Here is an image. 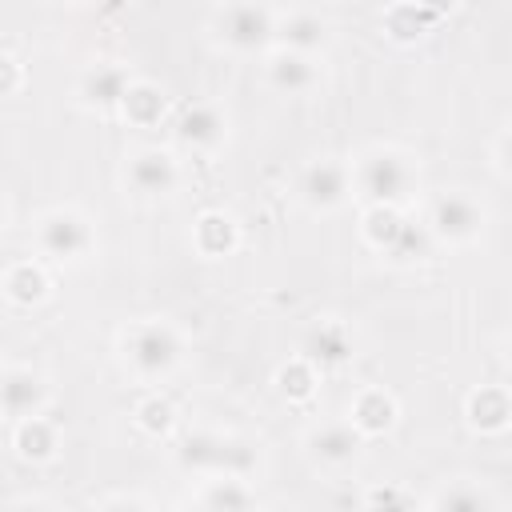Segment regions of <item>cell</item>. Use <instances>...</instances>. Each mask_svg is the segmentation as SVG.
I'll use <instances>...</instances> for the list:
<instances>
[{"label":"cell","mask_w":512,"mask_h":512,"mask_svg":"<svg viewBox=\"0 0 512 512\" xmlns=\"http://www.w3.org/2000/svg\"><path fill=\"white\" fill-rule=\"evenodd\" d=\"M356 180H360V192L372 204H392L396 208L412 188V168L396 152H368L360 160V176Z\"/></svg>","instance_id":"obj_1"},{"label":"cell","mask_w":512,"mask_h":512,"mask_svg":"<svg viewBox=\"0 0 512 512\" xmlns=\"http://www.w3.org/2000/svg\"><path fill=\"white\" fill-rule=\"evenodd\" d=\"M124 356H128V364L136 372L160 376V372H168L176 364L180 340H176V332L168 324H140V328H132L124 336Z\"/></svg>","instance_id":"obj_2"},{"label":"cell","mask_w":512,"mask_h":512,"mask_svg":"<svg viewBox=\"0 0 512 512\" xmlns=\"http://www.w3.org/2000/svg\"><path fill=\"white\" fill-rule=\"evenodd\" d=\"M184 464H192V468H208V472H244L248 464H252V448L248 444H240V440H224V436H208V432H200V436H188L184 440Z\"/></svg>","instance_id":"obj_3"},{"label":"cell","mask_w":512,"mask_h":512,"mask_svg":"<svg viewBox=\"0 0 512 512\" xmlns=\"http://www.w3.org/2000/svg\"><path fill=\"white\" fill-rule=\"evenodd\" d=\"M480 224H484V212H480L468 196H460V192L440 196V200L432 204V216H428V228H432L440 240H472V236L480 232Z\"/></svg>","instance_id":"obj_4"},{"label":"cell","mask_w":512,"mask_h":512,"mask_svg":"<svg viewBox=\"0 0 512 512\" xmlns=\"http://www.w3.org/2000/svg\"><path fill=\"white\" fill-rule=\"evenodd\" d=\"M88 244H92V232L76 212H52V216L40 220V248L48 256L76 260V256L88 252Z\"/></svg>","instance_id":"obj_5"},{"label":"cell","mask_w":512,"mask_h":512,"mask_svg":"<svg viewBox=\"0 0 512 512\" xmlns=\"http://www.w3.org/2000/svg\"><path fill=\"white\" fill-rule=\"evenodd\" d=\"M220 36L236 52H252L272 36V20H268V12L260 4H232L220 16Z\"/></svg>","instance_id":"obj_6"},{"label":"cell","mask_w":512,"mask_h":512,"mask_svg":"<svg viewBox=\"0 0 512 512\" xmlns=\"http://www.w3.org/2000/svg\"><path fill=\"white\" fill-rule=\"evenodd\" d=\"M368 236H372L376 248H388L392 256L424 252V236H420L408 220H400L392 204H376V208L368 212Z\"/></svg>","instance_id":"obj_7"},{"label":"cell","mask_w":512,"mask_h":512,"mask_svg":"<svg viewBox=\"0 0 512 512\" xmlns=\"http://www.w3.org/2000/svg\"><path fill=\"white\" fill-rule=\"evenodd\" d=\"M348 192V172L336 160H316L300 176V200L308 208H336Z\"/></svg>","instance_id":"obj_8"},{"label":"cell","mask_w":512,"mask_h":512,"mask_svg":"<svg viewBox=\"0 0 512 512\" xmlns=\"http://www.w3.org/2000/svg\"><path fill=\"white\" fill-rule=\"evenodd\" d=\"M128 184L140 192V196H164L172 192L176 184V160L168 152H156V148H144L132 156L128 164Z\"/></svg>","instance_id":"obj_9"},{"label":"cell","mask_w":512,"mask_h":512,"mask_svg":"<svg viewBox=\"0 0 512 512\" xmlns=\"http://www.w3.org/2000/svg\"><path fill=\"white\" fill-rule=\"evenodd\" d=\"M176 136L188 144V148H216L224 140V120L212 104H192L184 108V116L176 120Z\"/></svg>","instance_id":"obj_10"},{"label":"cell","mask_w":512,"mask_h":512,"mask_svg":"<svg viewBox=\"0 0 512 512\" xmlns=\"http://www.w3.org/2000/svg\"><path fill=\"white\" fill-rule=\"evenodd\" d=\"M44 400V384L40 376L24 372V368H12L0 376V408L12 412V416H32Z\"/></svg>","instance_id":"obj_11"},{"label":"cell","mask_w":512,"mask_h":512,"mask_svg":"<svg viewBox=\"0 0 512 512\" xmlns=\"http://www.w3.org/2000/svg\"><path fill=\"white\" fill-rule=\"evenodd\" d=\"M268 80H272L280 92H308L312 80H316V68H312V60H308L304 52H292V48H288V52L272 56Z\"/></svg>","instance_id":"obj_12"},{"label":"cell","mask_w":512,"mask_h":512,"mask_svg":"<svg viewBox=\"0 0 512 512\" xmlns=\"http://www.w3.org/2000/svg\"><path fill=\"white\" fill-rule=\"evenodd\" d=\"M360 448V436L352 424H324L320 432H312V452L324 464H348Z\"/></svg>","instance_id":"obj_13"},{"label":"cell","mask_w":512,"mask_h":512,"mask_svg":"<svg viewBox=\"0 0 512 512\" xmlns=\"http://www.w3.org/2000/svg\"><path fill=\"white\" fill-rule=\"evenodd\" d=\"M128 84H132V80L124 76V68H116V64H96V68L88 72V80H84V100H88V104H100V108H112V104L124 100Z\"/></svg>","instance_id":"obj_14"},{"label":"cell","mask_w":512,"mask_h":512,"mask_svg":"<svg viewBox=\"0 0 512 512\" xmlns=\"http://www.w3.org/2000/svg\"><path fill=\"white\" fill-rule=\"evenodd\" d=\"M16 448L24 460H48L52 448H56V428L44 420V416H24L20 420V432H16Z\"/></svg>","instance_id":"obj_15"},{"label":"cell","mask_w":512,"mask_h":512,"mask_svg":"<svg viewBox=\"0 0 512 512\" xmlns=\"http://www.w3.org/2000/svg\"><path fill=\"white\" fill-rule=\"evenodd\" d=\"M468 416H472L476 428L500 432V428L508 424V396H504L500 388H480V392L472 396V404H468Z\"/></svg>","instance_id":"obj_16"},{"label":"cell","mask_w":512,"mask_h":512,"mask_svg":"<svg viewBox=\"0 0 512 512\" xmlns=\"http://www.w3.org/2000/svg\"><path fill=\"white\" fill-rule=\"evenodd\" d=\"M392 416H396V404L384 392H364L356 400V408H352V424L360 432H384L392 424Z\"/></svg>","instance_id":"obj_17"},{"label":"cell","mask_w":512,"mask_h":512,"mask_svg":"<svg viewBox=\"0 0 512 512\" xmlns=\"http://www.w3.org/2000/svg\"><path fill=\"white\" fill-rule=\"evenodd\" d=\"M348 352H352V344H348L344 328H336V324H320L308 340V356L320 364H340V360H348Z\"/></svg>","instance_id":"obj_18"},{"label":"cell","mask_w":512,"mask_h":512,"mask_svg":"<svg viewBox=\"0 0 512 512\" xmlns=\"http://www.w3.org/2000/svg\"><path fill=\"white\" fill-rule=\"evenodd\" d=\"M280 36H284V44L292 48V52H312V48H320L324 44V24L316 20V16H292V20H284L280 24Z\"/></svg>","instance_id":"obj_19"},{"label":"cell","mask_w":512,"mask_h":512,"mask_svg":"<svg viewBox=\"0 0 512 512\" xmlns=\"http://www.w3.org/2000/svg\"><path fill=\"white\" fill-rule=\"evenodd\" d=\"M196 244H200L204 252H212V256L228 252V248L236 244V228H232V220L220 216V212H208V216L196 224Z\"/></svg>","instance_id":"obj_20"},{"label":"cell","mask_w":512,"mask_h":512,"mask_svg":"<svg viewBox=\"0 0 512 512\" xmlns=\"http://www.w3.org/2000/svg\"><path fill=\"white\" fill-rule=\"evenodd\" d=\"M44 272L40 268H32V264H16L12 272H8V280H4V292L16 300V304H36V300H44Z\"/></svg>","instance_id":"obj_21"},{"label":"cell","mask_w":512,"mask_h":512,"mask_svg":"<svg viewBox=\"0 0 512 512\" xmlns=\"http://www.w3.org/2000/svg\"><path fill=\"white\" fill-rule=\"evenodd\" d=\"M120 108H124L136 124H152V120L160 116L164 100H160V92H156V88H148V84H128V92H124Z\"/></svg>","instance_id":"obj_22"},{"label":"cell","mask_w":512,"mask_h":512,"mask_svg":"<svg viewBox=\"0 0 512 512\" xmlns=\"http://www.w3.org/2000/svg\"><path fill=\"white\" fill-rule=\"evenodd\" d=\"M140 424H144L148 432H164V428L172 424V404H168V400H148V404H140Z\"/></svg>","instance_id":"obj_23"},{"label":"cell","mask_w":512,"mask_h":512,"mask_svg":"<svg viewBox=\"0 0 512 512\" xmlns=\"http://www.w3.org/2000/svg\"><path fill=\"white\" fill-rule=\"evenodd\" d=\"M204 504H212V508H240V504H248V492H240L236 480H220V484L204 496Z\"/></svg>","instance_id":"obj_24"},{"label":"cell","mask_w":512,"mask_h":512,"mask_svg":"<svg viewBox=\"0 0 512 512\" xmlns=\"http://www.w3.org/2000/svg\"><path fill=\"white\" fill-rule=\"evenodd\" d=\"M280 380H284V392H292V396H308V392H312V368H308V364L284 368Z\"/></svg>","instance_id":"obj_25"},{"label":"cell","mask_w":512,"mask_h":512,"mask_svg":"<svg viewBox=\"0 0 512 512\" xmlns=\"http://www.w3.org/2000/svg\"><path fill=\"white\" fill-rule=\"evenodd\" d=\"M440 504H448V508H484V496L480 492H444Z\"/></svg>","instance_id":"obj_26"},{"label":"cell","mask_w":512,"mask_h":512,"mask_svg":"<svg viewBox=\"0 0 512 512\" xmlns=\"http://www.w3.org/2000/svg\"><path fill=\"white\" fill-rule=\"evenodd\" d=\"M20 76H16V64L8 56H0V88H12Z\"/></svg>","instance_id":"obj_27"},{"label":"cell","mask_w":512,"mask_h":512,"mask_svg":"<svg viewBox=\"0 0 512 512\" xmlns=\"http://www.w3.org/2000/svg\"><path fill=\"white\" fill-rule=\"evenodd\" d=\"M424 8H432V12H444V8H452V0H424Z\"/></svg>","instance_id":"obj_28"},{"label":"cell","mask_w":512,"mask_h":512,"mask_svg":"<svg viewBox=\"0 0 512 512\" xmlns=\"http://www.w3.org/2000/svg\"><path fill=\"white\" fill-rule=\"evenodd\" d=\"M0 220H4V208H0Z\"/></svg>","instance_id":"obj_29"}]
</instances>
